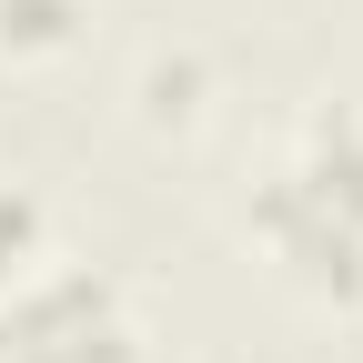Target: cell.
<instances>
[{"mask_svg": "<svg viewBox=\"0 0 363 363\" xmlns=\"http://www.w3.org/2000/svg\"><path fill=\"white\" fill-rule=\"evenodd\" d=\"M40 242H51V212H40V192L0 182V293L21 283V272H40Z\"/></svg>", "mask_w": 363, "mask_h": 363, "instance_id": "obj_4", "label": "cell"}, {"mask_svg": "<svg viewBox=\"0 0 363 363\" xmlns=\"http://www.w3.org/2000/svg\"><path fill=\"white\" fill-rule=\"evenodd\" d=\"M0 363H142V323L111 272L40 262L0 293Z\"/></svg>", "mask_w": 363, "mask_h": 363, "instance_id": "obj_2", "label": "cell"}, {"mask_svg": "<svg viewBox=\"0 0 363 363\" xmlns=\"http://www.w3.org/2000/svg\"><path fill=\"white\" fill-rule=\"evenodd\" d=\"M81 40V0H0V61H61Z\"/></svg>", "mask_w": 363, "mask_h": 363, "instance_id": "obj_3", "label": "cell"}, {"mask_svg": "<svg viewBox=\"0 0 363 363\" xmlns=\"http://www.w3.org/2000/svg\"><path fill=\"white\" fill-rule=\"evenodd\" d=\"M242 222L293 293L353 313L363 303V111H313L293 152L262 172Z\"/></svg>", "mask_w": 363, "mask_h": 363, "instance_id": "obj_1", "label": "cell"}]
</instances>
